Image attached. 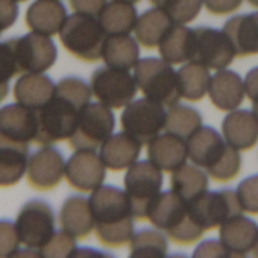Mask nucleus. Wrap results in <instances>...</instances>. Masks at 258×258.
Wrapping results in <instances>:
<instances>
[{
	"label": "nucleus",
	"mask_w": 258,
	"mask_h": 258,
	"mask_svg": "<svg viewBox=\"0 0 258 258\" xmlns=\"http://www.w3.org/2000/svg\"><path fill=\"white\" fill-rule=\"evenodd\" d=\"M195 47V29L187 28L185 25L173 23L167 34L163 37L158 44L160 58L169 64H184L191 61Z\"/></svg>",
	"instance_id": "29"
},
{
	"label": "nucleus",
	"mask_w": 258,
	"mask_h": 258,
	"mask_svg": "<svg viewBox=\"0 0 258 258\" xmlns=\"http://www.w3.org/2000/svg\"><path fill=\"white\" fill-rule=\"evenodd\" d=\"M243 4V0H204V5L210 14L225 16L237 11Z\"/></svg>",
	"instance_id": "44"
},
{
	"label": "nucleus",
	"mask_w": 258,
	"mask_h": 258,
	"mask_svg": "<svg viewBox=\"0 0 258 258\" xmlns=\"http://www.w3.org/2000/svg\"><path fill=\"white\" fill-rule=\"evenodd\" d=\"M252 112H253L255 117L258 118V103H252Z\"/></svg>",
	"instance_id": "49"
},
{
	"label": "nucleus",
	"mask_w": 258,
	"mask_h": 258,
	"mask_svg": "<svg viewBox=\"0 0 258 258\" xmlns=\"http://www.w3.org/2000/svg\"><path fill=\"white\" fill-rule=\"evenodd\" d=\"M20 238L16 223L10 220H0V258L16 256L20 247Z\"/></svg>",
	"instance_id": "40"
},
{
	"label": "nucleus",
	"mask_w": 258,
	"mask_h": 258,
	"mask_svg": "<svg viewBox=\"0 0 258 258\" xmlns=\"http://www.w3.org/2000/svg\"><path fill=\"white\" fill-rule=\"evenodd\" d=\"M59 40L64 49L75 58L85 62H94L102 59L106 32L96 16L75 13L67 17L61 28Z\"/></svg>",
	"instance_id": "4"
},
{
	"label": "nucleus",
	"mask_w": 258,
	"mask_h": 258,
	"mask_svg": "<svg viewBox=\"0 0 258 258\" xmlns=\"http://www.w3.org/2000/svg\"><path fill=\"white\" fill-rule=\"evenodd\" d=\"M222 136L237 151H250L258 143V118L249 109H234L222 121Z\"/></svg>",
	"instance_id": "19"
},
{
	"label": "nucleus",
	"mask_w": 258,
	"mask_h": 258,
	"mask_svg": "<svg viewBox=\"0 0 258 258\" xmlns=\"http://www.w3.org/2000/svg\"><path fill=\"white\" fill-rule=\"evenodd\" d=\"M8 90H10V85L8 84H2V85H0V102H2L8 96Z\"/></svg>",
	"instance_id": "47"
},
{
	"label": "nucleus",
	"mask_w": 258,
	"mask_h": 258,
	"mask_svg": "<svg viewBox=\"0 0 258 258\" xmlns=\"http://www.w3.org/2000/svg\"><path fill=\"white\" fill-rule=\"evenodd\" d=\"M148 158L163 172H175L187 164V142L170 133L157 136L148 143Z\"/></svg>",
	"instance_id": "22"
},
{
	"label": "nucleus",
	"mask_w": 258,
	"mask_h": 258,
	"mask_svg": "<svg viewBox=\"0 0 258 258\" xmlns=\"http://www.w3.org/2000/svg\"><path fill=\"white\" fill-rule=\"evenodd\" d=\"M167 109L164 105L148 97L134 99L123 108L120 124L124 133L133 136L143 145L154 140L164 131Z\"/></svg>",
	"instance_id": "8"
},
{
	"label": "nucleus",
	"mask_w": 258,
	"mask_h": 258,
	"mask_svg": "<svg viewBox=\"0 0 258 258\" xmlns=\"http://www.w3.org/2000/svg\"><path fill=\"white\" fill-rule=\"evenodd\" d=\"M167 235L158 228H145L134 232L129 241V250L134 258H163L169 252Z\"/></svg>",
	"instance_id": "35"
},
{
	"label": "nucleus",
	"mask_w": 258,
	"mask_h": 258,
	"mask_svg": "<svg viewBox=\"0 0 258 258\" xmlns=\"http://www.w3.org/2000/svg\"><path fill=\"white\" fill-rule=\"evenodd\" d=\"M66 181L69 185L82 193H91L103 185L106 178V166L96 151H75L66 163Z\"/></svg>",
	"instance_id": "14"
},
{
	"label": "nucleus",
	"mask_w": 258,
	"mask_h": 258,
	"mask_svg": "<svg viewBox=\"0 0 258 258\" xmlns=\"http://www.w3.org/2000/svg\"><path fill=\"white\" fill-rule=\"evenodd\" d=\"M67 10L59 0H35L26 11V25L31 31L56 35L67 20Z\"/></svg>",
	"instance_id": "25"
},
{
	"label": "nucleus",
	"mask_w": 258,
	"mask_h": 258,
	"mask_svg": "<svg viewBox=\"0 0 258 258\" xmlns=\"http://www.w3.org/2000/svg\"><path fill=\"white\" fill-rule=\"evenodd\" d=\"M91 96V87L84 79L76 76L61 79L53 97L37 109L38 131L34 143L49 146L69 140L75 133L81 109L90 103Z\"/></svg>",
	"instance_id": "1"
},
{
	"label": "nucleus",
	"mask_w": 258,
	"mask_h": 258,
	"mask_svg": "<svg viewBox=\"0 0 258 258\" xmlns=\"http://www.w3.org/2000/svg\"><path fill=\"white\" fill-rule=\"evenodd\" d=\"M16 2H26V0H16Z\"/></svg>",
	"instance_id": "53"
},
{
	"label": "nucleus",
	"mask_w": 258,
	"mask_h": 258,
	"mask_svg": "<svg viewBox=\"0 0 258 258\" xmlns=\"http://www.w3.org/2000/svg\"><path fill=\"white\" fill-rule=\"evenodd\" d=\"M93 96L111 109L124 108L136 99L139 91L134 75L129 70L103 67L93 72L90 79Z\"/></svg>",
	"instance_id": "9"
},
{
	"label": "nucleus",
	"mask_w": 258,
	"mask_h": 258,
	"mask_svg": "<svg viewBox=\"0 0 258 258\" xmlns=\"http://www.w3.org/2000/svg\"><path fill=\"white\" fill-rule=\"evenodd\" d=\"M29 146L0 136V188L13 187L26 173Z\"/></svg>",
	"instance_id": "23"
},
{
	"label": "nucleus",
	"mask_w": 258,
	"mask_h": 258,
	"mask_svg": "<svg viewBox=\"0 0 258 258\" xmlns=\"http://www.w3.org/2000/svg\"><path fill=\"white\" fill-rule=\"evenodd\" d=\"M219 240L226 247L229 258L246 256L256 246L258 226L252 219L238 214L220 225Z\"/></svg>",
	"instance_id": "17"
},
{
	"label": "nucleus",
	"mask_w": 258,
	"mask_h": 258,
	"mask_svg": "<svg viewBox=\"0 0 258 258\" xmlns=\"http://www.w3.org/2000/svg\"><path fill=\"white\" fill-rule=\"evenodd\" d=\"M16 228L22 244L35 249L43 247L55 234V214L52 207L41 199L26 202L19 211Z\"/></svg>",
	"instance_id": "11"
},
{
	"label": "nucleus",
	"mask_w": 258,
	"mask_h": 258,
	"mask_svg": "<svg viewBox=\"0 0 258 258\" xmlns=\"http://www.w3.org/2000/svg\"><path fill=\"white\" fill-rule=\"evenodd\" d=\"M247 2H249L253 8H258V0H247Z\"/></svg>",
	"instance_id": "50"
},
{
	"label": "nucleus",
	"mask_w": 258,
	"mask_h": 258,
	"mask_svg": "<svg viewBox=\"0 0 258 258\" xmlns=\"http://www.w3.org/2000/svg\"><path fill=\"white\" fill-rule=\"evenodd\" d=\"M148 220L178 244L196 243L205 234V229L191 217L188 204L172 188L158 195L148 211Z\"/></svg>",
	"instance_id": "2"
},
{
	"label": "nucleus",
	"mask_w": 258,
	"mask_h": 258,
	"mask_svg": "<svg viewBox=\"0 0 258 258\" xmlns=\"http://www.w3.org/2000/svg\"><path fill=\"white\" fill-rule=\"evenodd\" d=\"M66 175V161L62 154L52 148L44 146L29 157L26 179L28 184L38 191H50L59 185Z\"/></svg>",
	"instance_id": "15"
},
{
	"label": "nucleus",
	"mask_w": 258,
	"mask_h": 258,
	"mask_svg": "<svg viewBox=\"0 0 258 258\" xmlns=\"http://www.w3.org/2000/svg\"><path fill=\"white\" fill-rule=\"evenodd\" d=\"M19 17L16 0H0V32L10 29Z\"/></svg>",
	"instance_id": "43"
},
{
	"label": "nucleus",
	"mask_w": 258,
	"mask_h": 258,
	"mask_svg": "<svg viewBox=\"0 0 258 258\" xmlns=\"http://www.w3.org/2000/svg\"><path fill=\"white\" fill-rule=\"evenodd\" d=\"M121 2H127V4H137L140 0H121Z\"/></svg>",
	"instance_id": "52"
},
{
	"label": "nucleus",
	"mask_w": 258,
	"mask_h": 258,
	"mask_svg": "<svg viewBox=\"0 0 258 258\" xmlns=\"http://www.w3.org/2000/svg\"><path fill=\"white\" fill-rule=\"evenodd\" d=\"M59 226L76 240L87 238L96 226L88 199L82 196L67 198L59 210Z\"/></svg>",
	"instance_id": "24"
},
{
	"label": "nucleus",
	"mask_w": 258,
	"mask_h": 258,
	"mask_svg": "<svg viewBox=\"0 0 258 258\" xmlns=\"http://www.w3.org/2000/svg\"><path fill=\"white\" fill-rule=\"evenodd\" d=\"M229 145L211 126H201L187 140L188 160L205 172L213 169L226 154Z\"/></svg>",
	"instance_id": "16"
},
{
	"label": "nucleus",
	"mask_w": 258,
	"mask_h": 258,
	"mask_svg": "<svg viewBox=\"0 0 258 258\" xmlns=\"http://www.w3.org/2000/svg\"><path fill=\"white\" fill-rule=\"evenodd\" d=\"M235 191L243 213L258 216V173L244 178Z\"/></svg>",
	"instance_id": "39"
},
{
	"label": "nucleus",
	"mask_w": 258,
	"mask_h": 258,
	"mask_svg": "<svg viewBox=\"0 0 258 258\" xmlns=\"http://www.w3.org/2000/svg\"><path fill=\"white\" fill-rule=\"evenodd\" d=\"M55 87L53 81L44 73H25L14 85V97L25 106L40 109L53 97Z\"/></svg>",
	"instance_id": "27"
},
{
	"label": "nucleus",
	"mask_w": 258,
	"mask_h": 258,
	"mask_svg": "<svg viewBox=\"0 0 258 258\" xmlns=\"http://www.w3.org/2000/svg\"><path fill=\"white\" fill-rule=\"evenodd\" d=\"M149 2H151L152 5L158 7V8H163V5L166 4V0H149Z\"/></svg>",
	"instance_id": "48"
},
{
	"label": "nucleus",
	"mask_w": 258,
	"mask_h": 258,
	"mask_svg": "<svg viewBox=\"0 0 258 258\" xmlns=\"http://www.w3.org/2000/svg\"><path fill=\"white\" fill-rule=\"evenodd\" d=\"M193 256H198V258H210V256L229 258V253L220 240H205L195 249Z\"/></svg>",
	"instance_id": "42"
},
{
	"label": "nucleus",
	"mask_w": 258,
	"mask_h": 258,
	"mask_svg": "<svg viewBox=\"0 0 258 258\" xmlns=\"http://www.w3.org/2000/svg\"><path fill=\"white\" fill-rule=\"evenodd\" d=\"M38 131L37 109L22 103H11L0 108V136L29 143L34 142Z\"/></svg>",
	"instance_id": "18"
},
{
	"label": "nucleus",
	"mask_w": 258,
	"mask_h": 258,
	"mask_svg": "<svg viewBox=\"0 0 258 258\" xmlns=\"http://www.w3.org/2000/svg\"><path fill=\"white\" fill-rule=\"evenodd\" d=\"M238 152L240 151H237L235 148H232L229 145L223 158L213 169L207 170L208 176L217 182H228V181H232L234 178H237V175L240 173V169H241V157Z\"/></svg>",
	"instance_id": "37"
},
{
	"label": "nucleus",
	"mask_w": 258,
	"mask_h": 258,
	"mask_svg": "<svg viewBox=\"0 0 258 258\" xmlns=\"http://www.w3.org/2000/svg\"><path fill=\"white\" fill-rule=\"evenodd\" d=\"M137 38L131 34L106 35L102 49V59L106 67L131 70L140 61V47Z\"/></svg>",
	"instance_id": "28"
},
{
	"label": "nucleus",
	"mask_w": 258,
	"mask_h": 258,
	"mask_svg": "<svg viewBox=\"0 0 258 258\" xmlns=\"http://www.w3.org/2000/svg\"><path fill=\"white\" fill-rule=\"evenodd\" d=\"M188 210L195 222L205 231H211L223 222L243 214L237 191L231 188L205 191L202 196L188 204Z\"/></svg>",
	"instance_id": "10"
},
{
	"label": "nucleus",
	"mask_w": 258,
	"mask_h": 258,
	"mask_svg": "<svg viewBox=\"0 0 258 258\" xmlns=\"http://www.w3.org/2000/svg\"><path fill=\"white\" fill-rule=\"evenodd\" d=\"M90 208L96 220V234L118 235L134 229V216L124 190L114 185H100L91 191Z\"/></svg>",
	"instance_id": "3"
},
{
	"label": "nucleus",
	"mask_w": 258,
	"mask_h": 258,
	"mask_svg": "<svg viewBox=\"0 0 258 258\" xmlns=\"http://www.w3.org/2000/svg\"><path fill=\"white\" fill-rule=\"evenodd\" d=\"M237 56L229 37L222 29L199 26L195 29L193 62H199L208 69H226Z\"/></svg>",
	"instance_id": "13"
},
{
	"label": "nucleus",
	"mask_w": 258,
	"mask_h": 258,
	"mask_svg": "<svg viewBox=\"0 0 258 258\" xmlns=\"http://www.w3.org/2000/svg\"><path fill=\"white\" fill-rule=\"evenodd\" d=\"M19 73H44L58 56L55 43L49 35L29 32L20 38H11Z\"/></svg>",
	"instance_id": "12"
},
{
	"label": "nucleus",
	"mask_w": 258,
	"mask_h": 258,
	"mask_svg": "<svg viewBox=\"0 0 258 258\" xmlns=\"http://www.w3.org/2000/svg\"><path fill=\"white\" fill-rule=\"evenodd\" d=\"M134 78L145 97L161 105H175L181 99L178 73L163 58H143L134 67Z\"/></svg>",
	"instance_id": "5"
},
{
	"label": "nucleus",
	"mask_w": 258,
	"mask_h": 258,
	"mask_svg": "<svg viewBox=\"0 0 258 258\" xmlns=\"http://www.w3.org/2000/svg\"><path fill=\"white\" fill-rule=\"evenodd\" d=\"M208 173L196 164H184L172 172L170 188L187 204L193 202L205 191H208Z\"/></svg>",
	"instance_id": "31"
},
{
	"label": "nucleus",
	"mask_w": 258,
	"mask_h": 258,
	"mask_svg": "<svg viewBox=\"0 0 258 258\" xmlns=\"http://www.w3.org/2000/svg\"><path fill=\"white\" fill-rule=\"evenodd\" d=\"M19 73L14 49L11 46V41L0 43V85L8 84L11 78H14Z\"/></svg>",
	"instance_id": "41"
},
{
	"label": "nucleus",
	"mask_w": 258,
	"mask_h": 258,
	"mask_svg": "<svg viewBox=\"0 0 258 258\" xmlns=\"http://www.w3.org/2000/svg\"><path fill=\"white\" fill-rule=\"evenodd\" d=\"M202 126L201 112L188 105L175 103L167 109L164 131L170 133L176 137L184 139L185 142Z\"/></svg>",
	"instance_id": "34"
},
{
	"label": "nucleus",
	"mask_w": 258,
	"mask_h": 258,
	"mask_svg": "<svg viewBox=\"0 0 258 258\" xmlns=\"http://www.w3.org/2000/svg\"><path fill=\"white\" fill-rule=\"evenodd\" d=\"M246 96L252 103H258V67L249 70L244 76Z\"/></svg>",
	"instance_id": "46"
},
{
	"label": "nucleus",
	"mask_w": 258,
	"mask_h": 258,
	"mask_svg": "<svg viewBox=\"0 0 258 258\" xmlns=\"http://www.w3.org/2000/svg\"><path fill=\"white\" fill-rule=\"evenodd\" d=\"M175 22L167 16V13L163 8H152L145 11L142 16H139L137 25H136V38L137 41L145 46L146 49L158 47L163 37L167 34V31L172 28Z\"/></svg>",
	"instance_id": "32"
},
{
	"label": "nucleus",
	"mask_w": 258,
	"mask_h": 258,
	"mask_svg": "<svg viewBox=\"0 0 258 258\" xmlns=\"http://www.w3.org/2000/svg\"><path fill=\"white\" fill-rule=\"evenodd\" d=\"M244 96V81L238 73L228 69H220L211 76L208 97L217 109L226 112L234 111L243 103Z\"/></svg>",
	"instance_id": "20"
},
{
	"label": "nucleus",
	"mask_w": 258,
	"mask_h": 258,
	"mask_svg": "<svg viewBox=\"0 0 258 258\" xmlns=\"http://www.w3.org/2000/svg\"><path fill=\"white\" fill-rule=\"evenodd\" d=\"M202 5L204 0H166L163 10L175 23L187 25L199 16Z\"/></svg>",
	"instance_id": "36"
},
{
	"label": "nucleus",
	"mask_w": 258,
	"mask_h": 258,
	"mask_svg": "<svg viewBox=\"0 0 258 258\" xmlns=\"http://www.w3.org/2000/svg\"><path fill=\"white\" fill-rule=\"evenodd\" d=\"M76 249V238L61 229L55 232L43 247H40V255L46 258H67L73 256Z\"/></svg>",
	"instance_id": "38"
},
{
	"label": "nucleus",
	"mask_w": 258,
	"mask_h": 258,
	"mask_svg": "<svg viewBox=\"0 0 258 258\" xmlns=\"http://www.w3.org/2000/svg\"><path fill=\"white\" fill-rule=\"evenodd\" d=\"M142 145V142L121 131L112 134L109 139L103 142V145L99 148V155L106 169L112 172L127 170L139 161Z\"/></svg>",
	"instance_id": "21"
},
{
	"label": "nucleus",
	"mask_w": 258,
	"mask_h": 258,
	"mask_svg": "<svg viewBox=\"0 0 258 258\" xmlns=\"http://www.w3.org/2000/svg\"><path fill=\"white\" fill-rule=\"evenodd\" d=\"M0 34H2V32H0Z\"/></svg>",
	"instance_id": "54"
},
{
	"label": "nucleus",
	"mask_w": 258,
	"mask_h": 258,
	"mask_svg": "<svg viewBox=\"0 0 258 258\" xmlns=\"http://www.w3.org/2000/svg\"><path fill=\"white\" fill-rule=\"evenodd\" d=\"M108 4V0H70V7L75 13L99 16L102 8Z\"/></svg>",
	"instance_id": "45"
},
{
	"label": "nucleus",
	"mask_w": 258,
	"mask_h": 258,
	"mask_svg": "<svg viewBox=\"0 0 258 258\" xmlns=\"http://www.w3.org/2000/svg\"><path fill=\"white\" fill-rule=\"evenodd\" d=\"M252 253H253V256H258V241H256V246L253 247V252Z\"/></svg>",
	"instance_id": "51"
},
{
	"label": "nucleus",
	"mask_w": 258,
	"mask_h": 258,
	"mask_svg": "<svg viewBox=\"0 0 258 258\" xmlns=\"http://www.w3.org/2000/svg\"><path fill=\"white\" fill-rule=\"evenodd\" d=\"M237 56H250L258 53V13L240 14L229 19L223 26Z\"/></svg>",
	"instance_id": "26"
},
{
	"label": "nucleus",
	"mask_w": 258,
	"mask_h": 258,
	"mask_svg": "<svg viewBox=\"0 0 258 258\" xmlns=\"http://www.w3.org/2000/svg\"><path fill=\"white\" fill-rule=\"evenodd\" d=\"M115 117L106 105L88 103L79 112L75 133L69 139V146L73 151H96L106 139L114 134Z\"/></svg>",
	"instance_id": "7"
},
{
	"label": "nucleus",
	"mask_w": 258,
	"mask_h": 258,
	"mask_svg": "<svg viewBox=\"0 0 258 258\" xmlns=\"http://www.w3.org/2000/svg\"><path fill=\"white\" fill-rule=\"evenodd\" d=\"M164 184L163 170L149 158L137 161L124 173V191L136 220L148 219V211L161 193Z\"/></svg>",
	"instance_id": "6"
},
{
	"label": "nucleus",
	"mask_w": 258,
	"mask_h": 258,
	"mask_svg": "<svg viewBox=\"0 0 258 258\" xmlns=\"http://www.w3.org/2000/svg\"><path fill=\"white\" fill-rule=\"evenodd\" d=\"M176 73L181 99H185L188 102H199L208 94V87L211 82L208 67L199 62L188 61Z\"/></svg>",
	"instance_id": "33"
},
{
	"label": "nucleus",
	"mask_w": 258,
	"mask_h": 258,
	"mask_svg": "<svg viewBox=\"0 0 258 258\" xmlns=\"http://www.w3.org/2000/svg\"><path fill=\"white\" fill-rule=\"evenodd\" d=\"M106 35L131 34L136 29L139 14L134 4L121 2V0H111L97 16Z\"/></svg>",
	"instance_id": "30"
}]
</instances>
